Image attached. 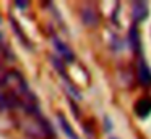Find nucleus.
<instances>
[{
    "label": "nucleus",
    "instance_id": "1",
    "mask_svg": "<svg viewBox=\"0 0 151 139\" xmlns=\"http://www.w3.org/2000/svg\"><path fill=\"white\" fill-rule=\"evenodd\" d=\"M135 113L140 118H146L151 113V99L150 97H141L135 102Z\"/></svg>",
    "mask_w": 151,
    "mask_h": 139
},
{
    "label": "nucleus",
    "instance_id": "2",
    "mask_svg": "<svg viewBox=\"0 0 151 139\" xmlns=\"http://www.w3.org/2000/svg\"><path fill=\"white\" fill-rule=\"evenodd\" d=\"M138 79L143 86H150L151 84V70L143 58H140V61H138Z\"/></svg>",
    "mask_w": 151,
    "mask_h": 139
},
{
    "label": "nucleus",
    "instance_id": "3",
    "mask_svg": "<svg viewBox=\"0 0 151 139\" xmlns=\"http://www.w3.org/2000/svg\"><path fill=\"white\" fill-rule=\"evenodd\" d=\"M54 47L57 48V52L60 53V57H63L67 61H73V52L70 50L63 42H60L59 39H54Z\"/></svg>",
    "mask_w": 151,
    "mask_h": 139
},
{
    "label": "nucleus",
    "instance_id": "4",
    "mask_svg": "<svg viewBox=\"0 0 151 139\" xmlns=\"http://www.w3.org/2000/svg\"><path fill=\"white\" fill-rule=\"evenodd\" d=\"M132 10H133V16H135L137 21H143L148 15V6L145 2H135Z\"/></svg>",
    "mask_w": 151,
    "mask_h": 139
},
{
    "label": "nucleus",
    "instance_id": "5",
    "mask_svg": "<svg viewBox=\"0 0 151 139\" xmlns=\"http://www.w3.org/2000/svg\"><path fill=\"white\" fill-rule=\"evenodd\" d=\"M59 123H60V126H62V129H63V133H65V136L68 139H78V136L75 134V131H73V128L67 123V120H65V116L63 115H59Z\"/></svg>",
    "mask_w": 151,
    "mask_h": 139
},
{
    "label": "nucleus",
    "instance_id": "6",
    "mask_svg": "<svg viewBox=\"0 0 151 139\" xmlns=\"http://www.w3.org/2000/svg\"><path fill=\"white\" fill-rule=\"evenodd\" d=\"M15 3H17L18 8H26L28 6V2H20V0H18V2H15Z\"/></svg>",
    "mask_w": 151,
    "mask_h": 139
}]
</instances>
